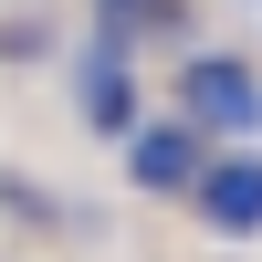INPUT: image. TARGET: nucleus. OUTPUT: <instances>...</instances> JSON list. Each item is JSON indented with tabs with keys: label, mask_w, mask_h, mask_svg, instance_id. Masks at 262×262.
Returning a JSON list of instances; mask_svg holds the SVG:
<instances>
[{
	"label": "nucleus",
	"mask_w": 262,
	"mask_h": 262,
	"mask_svg": "<svg viewBox=\"0 0 262 262\" xmlns=\"http://www.w3.org/2000/svg\"><path fill=\"white\" fill-rule=\"evenodd\" d=\"M179 105L200 126H221V137H262V74H252L242 53H200L179 74Z\"/></svg>",
	"instance_id": "nucleus-1"
},
{
	"label": "nucleus",
	"mask_w": 262,
	"mask_h": 262,
	"mask_svg": "<svg viewBox=\"0 0 262 262\" xmlns=\"http://www.w3.org/2000/svg\"><path fill=\"white\" fill-rule=\"evenodd\" d=\"M126 168H137V189H200V137L147 126V137H126Z\"/></svg>",
	"instance_id": "nucleus-2"
},
{
	"label": "nucleus",
	"mask_w": 262,
	"mask_h": 262,
	"mask_svg": "<svg viewBox=\"0 0 262 262\" xmlns=\"http://www.w3.org/2000/svg\"><path fill=\"white\" fill-rule=\"evenodd\" d=\"M200 210H210V231H262V158L200 168Z\"/></svg>",
	"instance_id": "nucleus-3"
},
{
	"label": "nucleus",
	"mask_w": 262,
	"mask_h": 262,
	"mask_svg": "<svg viewBox=\"0 0 262 262\" xmlns=\"http://www.w3.org/2000/svg\"><path fill=\"white\" fill-rule=\"evenodd\" d=\"M84 116H95L105 137H126V126H137V95H126V53H116V42H95V53H84Z\"/></svg>",
	"instance_id": "nucleus-4"
}]
</instances>
